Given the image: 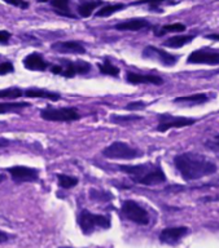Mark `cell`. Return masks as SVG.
Returning a JSON list of instances; mask_svg holds the SVG:
<instances>
[{
	"label": "cell",
	"instance_id": "ffe728a7",
	"mask_svg": "<svg viewBox=\"0 0 219 248\" xmlns=\"http://www.w3.org/2000/svg\"><path fill=\"white\" fill-rule=\"evenodd\" d=\"M102 1H82L78 5V13L81 17H90L92 15V12L98 7L102 5Z\"/></svg>",
	"mask_w": 219,
	"mask_h": 248
},
{
	"label": "cell",
	"instance_id": "7402d4cb",
	"mask_svg": "<svg viewBox=\"0 0 219 248\" xmlns=\"http://www.w3.org/2000/svg\"><path fill=\"white\" fill-rule=\"evenodd\" d=\"M29 106H30L29 102H0V114L16 111V110L29 108Z\"/></svg>",
	"mask_w": 219,
	"mask_h": 248
},
{
	"label": "cell",
	"instance_id": "d6986e66",
	"mask_svg": "<svg viewBox=\"0 0 219 248\" xmlns=\"http://www.w3.org/2000/svg\"><path fill=\"white\" fill-rule=\"evenodd\" d=\"M195 39V35H178V36H172L164 43L165 46H170V48H180V46H185L188 43H191Z\"/></svg>",
	"mask_w": 219,
	"mask_h": 248
},
{
	"label": "cell",
	"instance_id": "52a82bcc",
	"mask_svg": "<svg viewBox=\"0 0 219 248\" xmlns=\"http://www.w3.org/2000/svg\"><path fill=\"white\" fill-rule=\"evenodd\" d=\"M40 116L44 120H50V122H74L81 118L78 110L75 108H47L40 111Z\"/></svg>",
	"mask_w": 219,
	"mask_h": 248
},
{
	"label": "cell",
	"instance_id": "9a60e30c",
	"mask_svg": "<svg viewBox=\"0 0 219 248\" xmlns=\"http://www.w3.org/2000/svg\"><path fill=\"white\" fill-rule=\"evenodd\" d=\"M24 66L33 71H44L48 67V62L39 53H32L25 57Z\"/></svg>",
	"mask_w": 219,
	"mask_h": 248
},
{
	"label": "cell",
	"instance_id": "d590c367",
	"mask_svg": "<svg viewBox=\"0 0 219 248\" xmlns=\"http://www.w3.org/2000/svg\"><path fill=\"white\" fill-rule=\"evenodd\" d=\"M207 39H213V40H219V35L218 34H210L206 35Z\"/></svg>",
	"mask_w": 219,
	"mask_h": 248
},
{
	"label": "cell",
	"instance_id": "44dd1931",
	"mask_svg": "<svg viewBox=\"0 0 219 248\" xmlns=\"http://www.w3.org/2000/svg\"><path fill=\"white\" fill-rule=\"evenodd\" d=\"M51 5L56 8L55 12L60 16H65V17H70V18H75V15L70 13L69 9V0H53L51 1Z\"/></svg>",
	"mask_w": 219,
	"mask_h": 248
},
{
	"label": "cell",
	"instance_id": "7c38bea8",
	"mask_svg": "<svg viewBox=\"0 0 219 248\" xmlns=\"http://www.w3.org/2000/svg\"><path fill=\"white\" fill-rule=\"evenodd\" d=\"M187 226H172L164 229L160 234V240L166 244H176L188 234Z\"/></svg>",
	"mask_w": 219,
	"mask_h": 248
},
{
	"label": "cell",
	"instance_id": "83f0119b",
	"mask_svg": "<svg viewBox=\"0 0 219 248\" xmlns=\"http://www.w3.org/2000/svg\"><path fill=\"white\" fill-rule=\"evenodd\" d=\"M90 198L92 201H101L108 202L110 199H113V195L110 193H105V191H99V190H90Z\"/></svg>",
	"mask_w": 219,
	"mask_h": 248
},
{
	"label": "cell",
	"instance_id": "7a4b0ae2",
	"mask_svg": "<svg viewBox=\"0 0 219 248\" xmlns=\"http://www.w3.org/2000/svg\"><path fill=\"white\" fill-rule=\"evenodd\" d=\"M119 170L129 174V177L136 184L145 186H154L166 181V174L158 164L144 163L137 166H121Z\"/></svg>",
	"mask_w": 219,
	"mask_h": 248
},
{
	"label": "cell",
	"instance_id": "1f68e13d",
	"mask_svg": "<svg viewBox=\"0 0 219 248\" xmlns=\"http://www.w3.org/2000/svg\"><path fill=\"white\" fill-rule=\"evenodd\" d=\"M9 39H11V34L8 31L5 30H0V44H8Z\"/></svg>",
	"mask_w": 219,
	"mask_h": 248
},
{
	"label": "cell",
	"instance_id": "5bb4252c",
	"mask_svg": "<svg viewBox=\"0 0 219 248\" xmlns=\"http://www.w3.org/2000/svg\"><path fill=\"white\" fill-rule=\"evenodd\" d=\"M52 49L60 53H71V54H84L86 49L82 46V43L77 40H67V42H57L52 44Z\"/></svg>",
	"mask_w": 219,
	"mask_h": 248
},
{
	"label": "cell",
	"instance_id": "e0dca14e",
	"mask_svg": "<svg viewBox=\"0 0 219 248\" xmlns=\"http://www.w3.org/2000/svg\"><path fill=\"white\" fill-rule=\"evenodd\" d=\"M24 96L32 97V98H48V100L57 101L60 100V94L56 92H50L46 89L39 88H29L24 91Z\"/></svg>",
	"mask_w": 219,
	"mask_h": 248
},
{
	"label": "cell",
	"instance_id": "5b68a950",
	"mask_svg": "<svg viewBox=\"0 0 219 248\" xmlns=\"http://www.w3.org/2000/svg\"><path fill=\"white\" fill-rule=\"evenodd\" d=\"M60 65L52 67V74L63 75L65 78H73L77 74H87L91 70V65L86 61H70V60H59Z\"/></svg>",
	"mask_w": 219,
	"mask_h": 248
},
{
	"label": "cell",
	"instance_id": "2e32d148",
	"mask_svg": "<svg viewBox=\"0 0 219 248\" xmlns=\"http://www.w3.org/2000/svg\"><path fill=\"white\" fill-rule=\"evenodd\" d=\"M151 26V23L144 18H133L125 22H121L116 25V29L119 31H139L145 27Z\"/></svg>",
	"mask_w": 219,
	"mask_h": 248
},
{
	"label": "cell",
	"instance_id": "d6a6232c",
	"mask_svg": "<svg viewBox=\"0 0 219 248\" xmlns=\"http://www.w3.org/2000/svg\"><path fill=\"white\" fill-rule=\"evenodd\" d=\"M11 5H15V7H20L22 9H26L29 8V1H16V0H13V1H7Z\"/></svg>",
	"mask_w": 219,
	"mask_h": 248
},
{
	"label": "cell",
	"instance_id": "4dcf8cb0",
	"mask_svg": "<svg viewBox=\"0 0 219 248\" xmlns=\"http://www.w3.org/2000/svg\"><path fill=\"white\" fill-rule=\"evenodd\" d=\"M145 108V102L143 101H134V102H130L125 106L126 110H130V111H134V110H141V108Z\"/></svg>",
	"mask_w": 219,
	"mask_h": 248
},
{
	"label": "cell",
	"instance_id": "836d02e7",
	"mask_svg": "<svg viewBox=\"0 0 219 248\" xmlns=\"http://www.w3.org/2000/svg\"><path fill=\"white\" fill-rule=\"evenodd\" d=\"M9 239H11V235H9L8 232L0 230V243H4V242H7Z\"/></svg>",
	"mask_w": 219,
	"mask_h": 248
},
{
	"label": "cell",
	"instance_id": "277c9868",
	"mask_svg": "<svg viewBox=\"0 0 219 248\" xmlns=\"http://www.w3.org/2000/svg\"><path fill=\"white\" fill-rule=\"evenodd\" d=\"M102 155L105 158L109 159H125V160H131V159L140 158L141 151L134 149L130 145L122 141H116V142L110 143L109 146L104 149Z\"/></svg>",
	"mask_w": 219,
	"mask_h": 248
},
{
	"label": "cell",
	"instance_id": "cb8c5ba5",
	"mask_svg": "<svg viewBox=\"0 0 219 248\" xmlns=\"http://www.w3.org/2000/svg\"><path fill=\"white\" fill-rule=\"evenodd\" d=\"M125 8L123 4H112V5H105V7H102L101 9H99L96 12V16L98 17H109L110 15H113L116 12L122 11Z\"/></svg>",
	"mask_w": 219,
	"mask_h": 248
},
{
	"label": "cell",
	"instance_id": "603a6c76",
	"mask_svg": "<svg viewBox=\"0 0 219 248\" xmlns=\"http://www.w3.org/2000/svg\"><path fill=\"white\" fill-rule=\"evenodd\" d=\"M57 180H59L60 187H63V189H71V187H74L78 184V178L71 177V176L63 173L57 174Z\"/></svg>",
	"mask_w": 219,
	"mask_h": 248
},
{
	"label": "cell",
	"instance_id": "ba28073f",
	"mask_svg": "<svg viewBox=\"0 0 219 248\" xmlns=\"http://www.w3.org/2000/svg\"><path fill=\"white\" fill-rule=\"evenodd\" d=\"M158 119H160V123H158V127H157V131L160 132H166L171 128H183L188 127V125H192V124L196 123L195 119L192 118H184V116H172L171 114H160L158 115Z\"/></svg>",
	"mask_w": 219,
	"mask_h": 248
},
{
	"label": "cell",
	"instance_id": "8fae6325",
	"mask_svg": "<svg viewBox=\"0 0 219 248\" xmlns=\"http://www.w3.org/2000/svg\"><path fill=\"white\" fill-rule=\"evenodd\" d=\"M143 57L153 60V61H160L164 66H174L176 63V57L172 56L166 50L156 48V46H149L143 50Z\"/></svg>",
	"mask_w": 219,
	"mask_h": 248
},
{
	"label": "cell",
	"instance_id": "4fadbf2b",
	"mask_svg": "<svg viewBox=\"0 0 219 248\" xmlns=\"http://www.w3.org/2000/svg\"><path fill=\"white\" fill-rule=\"evenodd\" d=\"M126 80L130 84H153V85H162L165 83L164 79L157 75H141V74L133 73L129 71L126 74Z\"/></svg>",
	"mask_w": 219,
	"mask_h": 248
},
{
	"label": "cell",
	"instance_id": "ac0fdd59",
	"mask_svg": "<svg viewBox=\"0 0 219 248\" xmlns=\"http://www.w3.org/2000/svg\"><path fill=\"white\" fill-rule=\"evenodd\" d=\"M209 100V97L205 93H196V94H191V96H183L178 97L174 100L175 104H189V105H200L205 104Z\"/></svg>",
	"mask_w": 219,
	"mask_h": 248
},
{
	"label": "cell",
	"instance_id": "4316f807",
	"mask_svg": "<svg viewBox=\"0 0 219 248\" xmlns=\"http://www.w3.org/2000/svg\"><path fill=\"white\" fill-rule=\"evenodd\" d=\"M24 96V91L20 88H8L1 89L0 91V98H18V97Z\"/></svg>",
	"mask_w": 219,
	"mask_h": 248
},
{
	"label": "cell",
	"instance_id": "f546056e",
	"mask_svg": "<svg viewBox=\"0 0 219 248\" xmlns=\"http://www.w3.org/2000/svg\"><path fill=\"white\" fill-rule=\"evenodd\" d=\"M15 71V66L12 62H3L0 63V75H7Z\"/></svg>",
	"mask_w": 219,
	"mask_h": 248
},
{
	"label": "cell",
	"instance_id": "30bf717a",
	"mask_svg": "<svg viewBox=\"0 0 219 248\" xmlns=\"http://www.w3.org/2000/svg\"><path fill=\"white\" fill-rule=\"evenodd\" d=\"M7 172L11 174L13 181L16 182H32L36 181L39 177V170L24 166H15L7 168Z\"/></svg>",
	"mask_w": 219,
	"mask_h": 248
},
{
	"label": "cell",
	"instance_id": "e575fe53",
	"mask_svg": "<svg viewBox=\"0 0 219 248\" xmlns=\"http://www.w3.org/2000/svg\"><path fill=\"white\" fill-rule=\"evenodd\" d=\"M9 141L5 139H0V147H7L9 145Z\"/></svg>",
	"mask_w": 219,
	"mask_h": 248
},
{
	"label": "cell",
	"instance_id": "9c48e42d",
	"mask_svg": "<svg viewBox=\"0 0 219 248\" xmlns=\"http://www.w3.org/2000/svg\"><path fill=\"white\" fill-rule=\"evenodd\" d=\"M187 62L188 63H202V65H218L219 52L210 48L196 49L188 56Z\"/></svg>",
	"mask_w": 219,
	"mask_h": 248
},
{
	"label": "cell",
	"instance_id": "6da1fadb",
	"mask_svg": "<svg viewBox=\"0 0 219 248\" xmlns=\"http://www.w3.org/2000/svg\"><path fill=\"white\" fill-rule=\"evenodd\" d=\"M174 164L185 181H193L201 177L213 174L217 166L210 159L197 153H183L174 158Z\"/></svg>",
	"mask_w": 219,
	"mask_h": 248
},
{
	"label": "cell",
	"instance_id": "74e56055",
	"mask_svg": "<svg viewBox=\"0 0 219 248\" xmlns=\"http://www.w3.org/2000/svg\"><path fill=\"white\" fill-rule=\"evenodd\" d=\"M61 248H69V247H61Z\"/></svg>",
	"mask_w": 219,
	"mask_h": 248
},
{
	"label": "cell",
	"instance_id": "8d00e7d4",
	"mask_svg": "<svg viewBox=\"0 0 219 248\" xmlns=\"http://www.w3.org/2000/svg\"><path fill=\"white\" fill-rule=\"evenodd\" d=\"M4 180H5V176H4V174H0V182L4 181Z\"/></svg>",
	"mask_w": 219,
	"mask_h": 248
},
{
	"label": "cell",
	"instance_id": "8992f818",
	"mask_svg": "<svg viewBox=\"0 0 219 248\" xmlns=\"http://www.w3.org/2000/svg\"><path fill=\"white\" fill-rule=\"evenodd\" d=\"M122 215L127 220L133 221L135 224L139 225H148L149 224V213L141 207L139 203L134 201H125L121 208Z\"/></svg>",
	"mask_w": 219,
	"mask_h": 248
},
{
	"label": "cell",
	"instance_id": "484cf974",
	"mask_svg": "<svg viewBox=\"0 0 219 248\" xmlns=\"http://www.w3.org/2000/svg\"><path fill=\"white\" fill-rule=\"evenodd\" d=\"M185 31V26L183 23H171V25H165L161 31L156 32V35L158 36H162V35L168 34V32H183Z\"/></svg>",
	"mask_w": 219,
	"mask_h": 248
},
{
	"label": "cell",
	"instance_id": "f1b7e54d",
	"mask_svg": "<svg viewBox=\"0 0 219 248\" xmlns=\"http://www.w3.org/2000/svg\"><path fill=\"white\" fill-rule=\"evenodd\" d=\"M110 120L116 124L119 123H131V122H136V120H141V116L137 115H129V116H119V115H112Z\"/></svg>",
	"mask_w": 219,
	"mask_h": 248
},
{
	"label": "cell",
	"instance_id": "3957f363",
	"mask_svg": "<svg viewBox=\"0 0 219 248\" xmlns=\"http://www.w3.org/2000/svg\"><path fill=\"white\" fill-rule=\"evenodd\" d=\"M78 224L82 229L83 234L90 235L98 229H109L110 217L104 215H95L90 211H82L78 217Z\"/></svg>",
	"mask_w": 219,
	"mask_h": 248
},
{
	"label": "cell",
	"instance_id": "d4e9b609",
	"mask_svg": "<svg viewBox=\"0 0 219 248\" xmlns=\"http://www.w3.org/2000/svg\"><path fill=\"white\" fill-rule=\"evenodd\" d=\"M99 70L100 73L104 75H109V77H118L119 75V69L112 65L108 60L104 61V63H99Z\"/></svg>",
	"mask_w": 219,
	"mask_h": 248
}]
</instances>
